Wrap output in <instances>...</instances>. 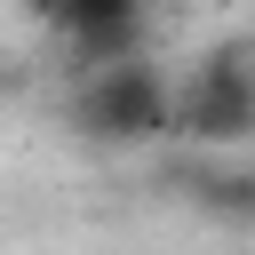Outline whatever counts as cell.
Wrapping results in <instances>:
<instances>
[{"mask_svg": "<svg viewBox=\"0 0 255 255\" xmlns=\"http://www.w3.org/2000/svg\"><path fill=\"white\" fill-rule=\"evenodd\" d=\"M191 207L215 223H255V159H199L191 167Z\"/></svg>", "mask_w": 255, "mask_h": 255, "instance_id": "4", "label": "cell"}, {"mask_svg": "<svg viewBox=\"0 0 255 255\" xmlns=\"http://www.w3.org/2000/svg\"><path fill=\"white\" fill-rule=\"evenodd\" d=\"M72 135L112 143V151H143V143L175 135V80H167V64L128 56V64L80 72V88H72Z\"/></svg>", "mask_w": 255, "mask_h": 255, "instance_id": "1", "label": "cell"}, {"mask_svg": "<svg viewBox=\"0 0 255 255\" xmlns=\"http://www.w3.org/2000/svg\"><path fill=\"white\" fill-rule=\"evenodd\" d=\"M56 32H64V48H72L80 72H104V64L143 56V8L135 0H64L56 8Z\"/></svg>", "mask_w": 255, "mask_h": 255, "instance_id": "3", "label": "cell"}, {"mask_svg": "<svg viewBox=\"0 0 255 255\" xmlns=\"http://www.w3.org/2000/svg\"><path fill=\"white\" fill-rule=\"evenodd\" d=\"M175 135L199 151H239L255 143V80L239 64V48H207L183 80H175Z\"/></svg>", "mask_w": 255, "mask_h": 255, "instance_id": "2", "label": "cell"}]
</instances>
